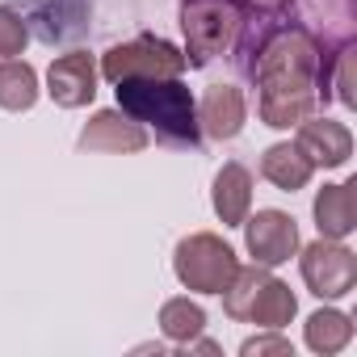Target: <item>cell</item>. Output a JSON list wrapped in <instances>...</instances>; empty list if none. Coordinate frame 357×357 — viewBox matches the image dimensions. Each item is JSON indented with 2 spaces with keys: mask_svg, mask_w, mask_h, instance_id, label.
I'll return each instance as SVG.
<instances>
[{
  "mask_svg": "<svg viewBox=\"0 0 357 357\" xmlns=\"http://www.w3.org/2000/svg\"><path fill=\"white\" fill-rule=\"evenodd\" d=\"M248 76L261 89L257 114L265 126L290 130L303 118H311L319 93H315V76H319V47L303 26H278L252 55Z\"/></svg>",
  "mask_w": 357,
  "mask_h": 357,
  "instance_id": "6da1fadb",
  "label": "cell"
},
{
  "mask_svg": "<svg viewBox=\"0 0 357 357\" xmlns=\"http://www.w3.org/2000/svg\"><path fill=\"white\" fill-rule=\"evenodd\" d=\"M114 93H118V109L139 126H151L160 143L168 147L202 143L198 101L181 84V76H130V80H118Z\"/></svg>",
  "mask_w": 357,
  "mask_h": 357,
  "instance_id": "7a4b0ae2",
  "label": "cell"
},
{
  "mask_svg": "<svg viewBox=\"0 0 357 357\" xmlns=\"http://www.w3.org/2000/svg\"><path fill=\"white\" fill-rule=\"evenodd\" d=\"M223 311H227L236 324H257V328L282 332V328L294 319L298 303H294V294H290L286 282H278L265 265L252 261V265H240L236 278L227 282V290H223Z\"/></svg>",
  "mask_w": 357,
  "mask_h": 357,
  "instance_id": "3957f363",
  "label": "cell"
},
{
  "mask_svg": "<svg viewBox=\"0 0 357 357\" xmlns=\"http://www.w3.org/2000/svg\"><path fill=\"white\" fill-rule=\"evenodd\" d=\"M240 5L236 0H185L181 30H185V63L206 68L240 43Z\"/></svg>",
  "mask_w": 357,
  "mask_h": 357,
  "instance_id": "277c9868",
  "label": "cell"
},
{
  "mask_svg": "<svg viewBox=\"0 0 357 357\" xmlns=\"http://www.w3.org/2000/svg\"><path fill=\"white\" fill-rule=\"evenodd\" d=\"M236 269H240L236 248L223 236H215V231H194L172 252L176 282H181L185 290H194V294H223L227 282L236 278Z\"/></svg>",
  "mask_w": 357,
  "mask_h": 357,
  "instance_id": "5b68a950",
  "label": "cell"
},
{
  "mask_svg": "<svg viewBox=\"0 0 357 357\" xmlns=\"http://www.w3.org/2000/svg\"><path fill=\"white\" fill-rule=\"evenodd\" d=\"M185 68H190L185 63V51L172 47L168 38H155V34L118 43V47H109L101 55V76L109 84L130 80V76H181Z\"/></svg>",
  "mask_w": 357,
  "mask_h": 357,
  "instance_id": "8992f818",
  "label": "cell"
},
{
  "mask_svg": "<svg viewBox=\"0 0 357 357\" xmlns=\"http://www.w3.org/2000/svg\"><path fill=\"white\" fill-rule=\"evenodd\" d=\"M298 269H303V282L315 298H344L357 286V257L340 240L319 236L315 244H307L298 257Z\"/></svg>",
  "mask_w": 357,
  "mask_h": 357,
  "instance_id": "52a82bcc",
  "label": "cell"
},
{
  "mask_svg": "<svg viewBox=\"0 0 357 357\" xmlns=\"http://www.w3.org/2000/svg\"><path fill=\"white\" fill-rule=\"evenodd\" d=\"M240 227H244V240H248L252 261L265 265V269L286 265V261L298 252V223H294L286 211H257V215H248Z\"/></svg>",
  "mask_w": 357,
  "mask_h": 357,
  "instance_id": "ba28073f",
  "label": "cell"
},
{
  "mask_svg": "<svg viewBox=\"0 0 357 357\" xmlns=\"http://www.w3.org/2000/svg\"><path fill=\"white\" fill-rule=\"evenodd\" d=\"M47 93L63 109H80L97 97V63L89 51H68L47 68Z\"/></svg>",
  "mask_w": 357,
  "mask_h": 357,
  "instance_id": "9c48e42d",
  "label": "cell"
},
{
  "mask_svg": "<svg viewBox=\"0 0 357 357\" xmlns=\"http://www.w3.org/2000/svg\"><path fill=\"white\" fill-rule=\"evenodd\" d=\"M294 147L315 164V168H340L349 164L353 155V135L344 122H332V118H303L298 122V135H294Z\"/></svg>",
  "mask_w": 357,
  "mask_h": 357,
  "instance_id": "30bf717a",
  "label": "cell"
},
{
  "mask_svg": "<svg viewBox=\"0 0 357 357\" xmlns=\"http://www.w3.org/2000/svg\"><path fill=\"white\" fill-rule=\"evenodd\" d=\"M248 122V105H244V93L236 84H211L198 101V126L202 135L211 139H236Z\"/></svg>",
  "mask_w": 357,
  "mask_h": 357,
  "instance_id": "8fae6325",
  "label": "cell"
},
{
  "mask_svg": "<svg viewBox=\"0 0 357 357\" xmlns=\"http://www.w3.org/2000/svg\"><path fill=\"white\" fill-rule=\"evenodd\" d=\"M147 130L122 109H97L80 130V151H143Z\"/></svg>",
  "mask_w": 357,
  "mask_h": 357,
  "instance_id": "7c38bea8",
  "label": "cell"
},
{
  "mask_svg": "<svg viewBox=\"0 0 357 357\" xmlns=\"http://www.w3.org/2000/svg\"><path fill=\"white\" fill-rule=\"evenodd\" d=\"M215 215L223 219V227H240L252 211V172L240 160H227L215 172V190H211Z\"/></svg>",
  "mask_w": 357,
  "mask_h": 357,
  "instance_id": "4fadbf2b",
  "label": "cell"
},
{
  "mask_svg": "<svg viewBox=\"0 0 357 357\" xmlns=\"http://www.w3.org/2000/svg\"><path fill=\"white\" fill-rule=\"evenodd\" d=\"M315 227L324 240H344L357 227V181L324 185L315 194Z\"/></svg>",
  "mask_w": 357,
  "mask_h": 357,
  "instance_id": "5bb4252c",
  "label": "cell"
},
{
  "mask_svg": "<svg viewBox=\"0 0 357 357\" xmlns=\"http://www.w3.org/2000/svg\"><path fill=\"white\" fill-rule=\"evenodd\" d=\"M311 172H315V164H311L294 143H273V147L261 155V176H265L269 185H278L282 194L303 190V185L311 181Z\"/></svg>",
  "mask_w": 357,
  "mask_h": 357,
  "instance_id": "9a60e30c",
  "label": "cell"
},
{
  "mask_svg": "<svg viewBox=\"0 0 357 357\" xmlns=\"http://www.w3.org/2000/svg\"><path fill=\"white\" fill-rule=\"evenodd\" d=\"M38 101V72L26 59H5L0 63V109L22 114Z\"/></svg>",
  "mask_w": 357,
  "mask_h": 357,
  "instance_id": "2e32d148",
  "label": "cell"
},
{
  "mask_svg": "<svg viewBox=\"0 0 357 357\" xmlns=\"http://www.w3.org/2000/svg\"><path fill=\"white\" fill-rule=\"evenodd\" d=\"M349 340H353V319H349L344 311H315V315L307 319V349L332 357V353H340Z\"/></svg>",
  "mask_w": 357,
  "mask_h": 357,
  "instance_id": "e0dca14e",
  "label": "cell"
},
{
  "mask_svg": "<svg viewBox=\"0 0 357 357\" xmlns=\"http://www.w3.org/2000/svg\"><path fill=\"white\" fill-rule=\"evenodd\" d=\"M202 328H206V311L190 298H168L160 307V332L176 344H190L194 336H202Z\"/></svg>",
  "mask_w": 357,
  "mask_h": 357,
  "instance_id": "ac0fdd59",
  "label": "cell"
},
{
  "mask_svg": "<svg viewBox=\"0 0 357 357\" xmlns=\"http://www.w3.org/2000/svg\"><path fill=\"white\" fill-rule=\"evenodd\" d=\"M26 43H30L26 22H22L13 9L0 5V59H17V55L26 51Z\"/></svg>",
  "mask_w": 357,
  "mask_h": 357,
  "instance_id": "d6986e66",
  "label": "cell"
},
{
  "mask_svg": "<svg viewBox=\"0 0 357 357\" xmlns=\"http://www.w3.org/2000/svg\"><path fill=\"white\" fill-rule=\"evenodd\" d=\"M244 357H261V353H282V357H294V344L286 340V336H252V340H244V349H240Z\"/></svg>",
  "mask_w": 357,
  "mask_h": 357,
  "instance_id": "ffe728a7",
  "label": "cell"
},
{
  "mask_svg": "<svg viewBox=\"0 0 357 357\" xmlns=\"http://www.w3.org/2000/svg\"><path fill=\"white\" fill-rule=\"evenodd\" d=\"M336 63H340V76H336V101L340 105H353L357 97H353V47H344L340 55H336Z\"/></svg>",
  "mask_w": 357,
  "mask_h": 357,
  "instance_id": "44dd1931",
  "label": "cell"
},
{
  "mask_svg": "<svg viewBox=\"0 0 357 357\" xmlns=\"http://www.w3.org/2000/svg\"><path fill=\"white\" fill-rule=\"evenodd\" d=\"M248 5H252V9H278L282 0H248Z\"/></svg>",
  "mask_w": 357,
  "mask_h": 357,
  "instance_id": "7402d4cb",
  "label": "cell"
}]
</instances>
